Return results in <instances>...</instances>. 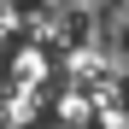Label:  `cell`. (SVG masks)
<instances>
[]
</instances>
